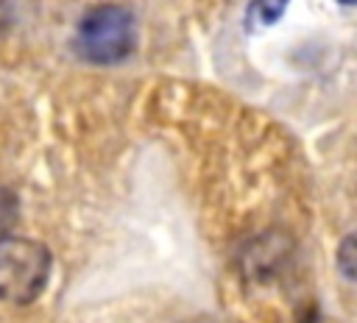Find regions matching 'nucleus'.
<instances>
[{"mask_svg": "<svg viewBox=\"0 0 357 323\" xmlns=\"http://www.w3.org/2000/svg\"><path fill=\"white\" fill-rule=\"evenodd\" d=\"M204 323H215V320H204Z\"/></svg>", "mask_w": 357, "mask_h": 323, "instance_id": "423d86ee", "label": "nucleus"}, {"mask_svg": "<svg viewBox=\"0 0 357 323\" xmlns=\"http://www.w3.org/2000/svg\"><path fill=\"white\" fill-rule=\"evenodd\" d=\"M137 45L134 14L117 3H100L84 14L75 36L78 53L92 64H117Z\"/></svg>", "mask_w": 357, "mask_h": 323, "instance_id": "f257e3e1", "label": "nucleus"}, {"mask_svg": "<svg viewBox=\"0 0 357 323\" xmlns=\"http://www.w3.org/2000/svg\"><path fill=\"white\" fill-rule=\"evenodd\" d=\"M337 3H343V6H351V3H354V0H337Z\"/></svg>", "mask_w": 357, "mask_h": 323, "instance_id": "39448f33", "label": "nucleus"}, {"mask_svg": "<svg viewBox=\"0 0 357 323\" xmlns=\"http://www.w3.org/2000/svg\"><path fill=\"white\" fill-rule=\"evenodd\" d=\"M284 6H287V0H251V6L245 11V25L265 28L284 14Z\"/></svg>", "mask_w": 357, "mask_h": 323, "instance_id": "7ed1b4c3", "label": "nucleus"}, {"mask_svg": "<svg viewBox=\"0 0 357 323\" xmlns=\"http://www.w3.org/2000/svg\"><path fill=\"white\" fill-rule=\"evenodd\" d=\"M17 220V198L6 187H0V237L14 226Z\"/></svg>", "mask_w": 357, "mask_h": 323, "instance_id": "20e7f679", "label": "nucleus"}, {"mask_svg": "<svg viewBox=\"0 0 357 323\" xmlns=\"http://www.w3.org/2000/svg\"><path fill=\"white\" fill-rule=\"evenodd\" d=\"M50 273V253L28 237H0V301H33Z\"/></svg>", "mask_w": 357, "mask_h": 323, "instance_id": "f03ea898", "label": "nucleus"}]
</instances>
